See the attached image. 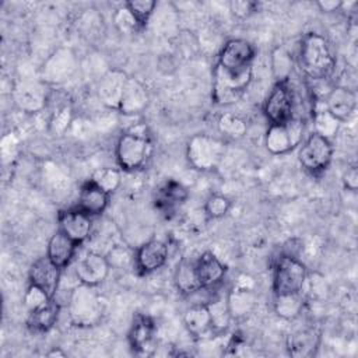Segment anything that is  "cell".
Masks as SVG:
<instances>
[{
	"mask_svg": "<svg viewBox=\"0 0 358 358\" xmlns=\"http://www.w3.org/2000/svg\"><path fill=\"white\" fill-rule=\"evenodd\" d=\"M71 119H73V110H71V108H70L69 105L62 106V108L53 115V117H52V120H50V130H52V133L56 134V136L63 134V133L67 130L69 124L71 123Z\"/></svg>",
	"mask_w": 358,
	"mask_h": 358,
	"instance_id": "40",
	"label": "cell"
},
{
	"mask_svg": "<svg viewBox=\"0 0 358 358\" xmlns=\"http://www.w3.org/2000/svg\"><path fill=\"white\" fill-rule=\"evenodd\" d=\"M183 323L189 334L196 338H203L214 330L207 303H197L190 306L183 315Z\"/></svg>",
	"mask_w": 358,
	"mask_h": 358,
	"instance_id": "26",
	"label": "cell"
},
{
	"mask_svg": "<svg viewBox=\"0 0 358 358\" xmlns=\"http://www.w3.org/2000/svg\"><path fill=\"white\" fill-rule=\"evenodd\" d=\"M253 77V69L232 74L215 64L214 83H213V99L218 105L235 103L246 91Z\"/></svg>",
	"mask_w": 358,
	"mask_h": 358,
	"instance_id": "6",
	"label": "cell"
},
{
	"mask_svg": "<svg viewBox=\"0 0 358 358\" xmlns=\"http://www.w3.org/2000/svg\"><path fill=\"white\" fill-rule=\"evenodd\" d=\"M343 183H344V187L351 190V192H355L357 187H358V171H357V166L352 165L350 166L345 173L343 175Z\"/></svg>",
	"mask_w": 358,
	"mask_h": 358,
	"instance_id": "42",
	"label": "cell"
},
{
	"mask_svg": "<svg viewBox=\"0 0 358 358\" xmlns=\"http://www.w3.org/2000/svg\"><path fill=\"white\" fill-rule=\"evenodd\" d=\"M173 281H175L178 291L182 294H186V295L201 289V287L197 281V277H196L193 262H187V260L180 262L175 270Z\"/></svg>",
	"mask_w": 358,
	"mask_h": 358,
	"instance_id": "30",
	"label": "cell"
},
{
	"mask_svg": "<svg viewBox=\"0 0 358 358\" xmlns=\"http://www.w3.org/2000/svg\"><path fill=\"white\" fill-rule=\"evenodd\" d=\"M59 231L73 239L76 243H83L91 234L92 220L88 214L78 210L77 207L62 210L57 215Z\"/></svg>",
	"mask_w": 358,
	"mask_h": 358,
	"instance_id": "15",
	"label": "cell"
},
{
	"mask_svg": "<svg viewBox=\"0 0 358 358\" xmlns=\"http://www.w3.org/2000/svg\"><path fill=\"white\" fill-rule=\"evenodd\" d=\"M91 180L98 185L101 189H103L106 193H113L119 189L120 183H122V173L119 169L112 168V166H103L96 169L92 176Z\"/></svg>",
	"mask_w": 358,
	"mask_h": 358,
	"instance_id": "34",
	"label": "cell"
},
{
	"mask_svg": "<svg viewBox=\"0 0 358 358\" xmlns=\"http://www.w3.org/2000/svg\"><path fill=\"white\" fill-rule=\"evenodd\" d=\"M298 63L303 74L313 81L326 80L336 70V56L327 39L317 32H308L301 39Z\"/></svg>",
	"mask_w": 358,
	"mask_h": 358,
	"instance_id": "1",
	"label": "cell"
},
{
	"mask_svg": "<svg viewBox=\"0 0 358 358\" xmlns=\"http://www.w3.org/2000/svg\"><path fill=\"white\" fill-rule=\"evenodd\" d=\"M109 193H106L90 179L81 186L76 207L90 217L99 215L106 210L109 204Z\"/></svg>",
	"mask_w": 358,
	"mask_h": 358,
	"instance_id": "21",
	"label": "cell"
},
{
	"mask_svg": "<svg viewBox=\"0 0 358 358\" xmlns=\"http://www.w3.org/2000/svg\"><path fill=\"white\" fill-rule=\"evenodd\" d=\"M152 152V141L145 126L138 124L124 131L115 148L116 162L123 171H136L145 165Z\"/></svg>",
	"mask_w": 358,
	"mask_h": 358,
	"instance_id": "2",
	"label": "cell"
},
{
	"mask_svg": "<svg viewBox=\"0 0 358 358\" xmlns=\"http://www.w3.org/2000/svg\"><path fill=\"white\" fill-rule=\"evenodd\" d=\"M77 67V59L71 49L60 48L55 50L43 63L42 81L45 84H60L71 77Z\"/></svg>",
	"mask_w": 358,
	"mask_h": 358,
	"instance_id": "12",
	"label": "cell"
},
{
	"mask_svg": "<svg viewBox=\"0 0 358 358\" xmlns=\"http://www.w3.org/2000/svg\"><path fill=\"white\" fill-rule=\"evenodd\" d=\"M48 355H49V357H53V355H62V357H64V352H62V351H59V350H57V351L53 350V351H50Z\"/></svg>",
	"mask_w": 358,
	"mask_h": 358,
	"instance_id": "44",
	"label": "cell"
},
{
	"mask_svg": "<svg viewBox=\"0 0 358 358\" xmlns=\"http://www.w3.org/2000/svg\"><path fill=\"white\" fill-rule=\"evenodd\" d=\"M52 299H55V298H50L41 287H38L35 284H29L24 294V305L27 306V309L29 312L45 306Z\"/></svg>",
	"mask_w": 358,
	"mask_h": 358,
	"instance_id": "39",
	"label": "cell"
},
{
	"mask_svg": "<svg viewBox=\"0 0 358 358\" xmlns=\"http://www.w3.org/2000/svg\"><path fill=\"white\" fill-rule=\"evenodd\" d=\"M232 319H242L252 313L257 303L256 282L249 274H241L227 295Z\"/></svg>",
	"mask_w": 358,
	"mask_h": 358,
	"instance_id": "11",
	"label": "cell"
},
{
	"mask_svg": "<svg viewBox=\"0 0 358 358\" xmlns=\"http://www.w3.org/2000/svg\"><path fill=\"white\" fill-rule=\"evenodd\" d=\"M189 197V190L187 187L173 179L165 180L158 189L155 190L154 194V204L158 210L164 213L173 211L179 206H182Z\"/></svg>",
	"mask_w": 358,
	"mask_h": 358,
	"instance_id": "22",
	"label": "cell"
},
{
	"mask_svg": "<svg viewBox=\"0 0 358 358\" xmlns=\"http://www.w3.org/2000/svg\"><path fill=\"white\" fill-rule=\"evenodd\" d=\"M303 138V122L292 117L284 124H270L264 134L266 150L273 155H282L292 151Z\"/></svg>",
	"mask_w": 358,
	"mask_h": 358,
	"instance_id": "7",
	"label": "cell"
},
{
	"mask_svg": "<svg viewBox=\"0 0 358 358\" xmlns=\"http://www.w3.org/2000/svg\"><path fill=\"white\" fill-rule=\"evenodd\" d=\"M193 263L201 289L218 285L227 274V266L213 252L201 253Z\"/></svg>",
	"mask_w": 358,
	"mask_h": 358,
	"instance_id": "19",
	"label": "cell"
},
{
	"mask_svg": "<svg viewBox=\"0 0 358 358\" xmlns=\"http://www.w3.org/2000/svg\"><path fill=\"white\" fill-rule=\"evenodd\" d=\"M124 4L130 10L133 17L137 20L141 28L147 25L150 17L152 15L157 7V1L154 0H131V1H126Z\"/></svg>",
	"mask_w": 358,
	"mask_h": 358,
	"instance_id": "37",
	"label": "cell"
},
{
	"mask_svg": "<svg viewBox=\"0 0 358 358\" xmlns=\"http://www.w3.org/2000/svg\"><path fill=\"white\" fill-rule=\"evenodd\" d=\"M320 344V334L316 329H303L298 330L288 338V352L295 358H308L313 357Z\"/></svg>",
	"mask_w": 358,
	"mask_h": 358,
	"instance_id": "27",
	"label": "cell"
},
{
	"mask_svg": "<svg viewBox=\"0 0 358 358\" xmlns=\"http://www.w3.org/2000/svg\"><path fill=\"white\" fill-rule=\"evenodd\" d=\"M305 306V298L302 291L291 292V294H278L274 295V312L278 317L285 320H292L298 317Z\"/></svg>",
	"mask_w": 358,
	"mask_h": 358,
	"instance_id": "28",
	"label": "cell"
},
{
	"mask_svg": "<svg viewBox=\"0 0 358 358\" xmlns=\"http://www.w3.org/2000/svg\"><path fill=\"white\" fill-rule=\"evenodd\" d=\"M326 109L340 122L347 120L355 110L357 95L347 87H334L324 99Z\"/></svg>",
	"mask_w": 358,
	"mask_h": 358,
	"instance_id": "24",
	"label": "cell"
},
{
	"mask_svg": "<svg viewBox=\"0 0 358 358\" xmlns=\"http://www.w3.org/2000/svg\"><path fill=\"white\" fill-rule=\"evenodd\" d=\"M316 6L323 13H333V11H338L344 6V1H340V0H322V1H317Z\"/></svg>",
	"mask_w": 358,
	"mask_h": 358,
	"instance_id": "43",
	"label": "cell"
},
{
	"mask_svg": "<svg viewBox=\"0 0 358 358\" xmlns=\"http://www.w3.org/2000/svg\"><path fill=\"white\" fill-rule=\"evenodd\" d=\"M127 78L129 76L119 69L108 70L99 78L96 84V96L103 106L115 110L119 109V103H120Z\"/></svg>",
	"mask_w": 358,
	"mask_h": 358,
	"instance_id": "14",
	"label": "cell"
},
{
	"mask_svg": "<svg viewBox=\"0 0 358 358\" xmlns=\"http://www.w3.org/2000/svg\"><path fill=\"white\" fill-rule=\"evenodd\" d=\"M105 302L96 287L77 285L69 296V317L74 326H96L103 316Z\"/></svg>",
	"mask_w": 358,
	"mask_h": 358,
	"instance_id": "3",
	"label": "cell"
},
{
	"mask_svg": "<svg viewBox=\"0 0 358 358\" xmlns=\"http://www.w3.org/2000/svg\"><path fill=\"white\" fill-rule=\"evenodd\" d=\"M259 8V3L250 0H232L229 3V11L238 18H248Z\"/></svg>",
	"mask_w": 358,
	"mask_h": 358,
	"instance_id": "41",
	"label": "cell"
},
{
	"mask_svg": "<svg viewBox=\"0 0 358 358\" xmlns=\"http://www.w3.org/2000/svg\"><path fill=\"white\" fill-rule=\"evenodd\" d=\"M211 319H213V327L214 330H224L229 324V320L232 319L229 309H228V302L227 296L225 298H218L215 301H211L207 303Z\"/></svg>",
	"mask_w": 358,
	"mask_h": 358,
	"instance_id": "35",
	"label": "cell"
},
{
	"mask_svg": "<svg viewBox=\"0 0 358 358\" xmlns=\"http://www.w3.org/2000/svg\"><path fill=\"white\" fill-rule=\"evenodd\" d=\"M148 99L150 96L147 88L137 78L129 77L117 110L127 116L137 115L145 109V106L148 105Z\"/></svg>",
	"mask_w": 358,
	"mask_h": 358,
	"instance_id": "23",
	"label": "cell"
},
{
	"mask_svg": "<svg viewBox=\"0 0 358 358\" xmlns=\"http://www.w3.org/2000/svg\"><path fill=\"white\" fill-rule=\"evenodd\" d=\"M225 154V143L208 134H194L186 145V158L192 168L207 172L215 169Z\"/></svg>",
	"mask_w": 358,
	"mask_h": 358,
	"instance_id": "4",
	"label": "cell"
},
{
	"mask_svg": "<svg viewBox=\"0 0 358 358\" xmlns=\"http://www.w3.org/2000/svg\"><path fill=\"white\" fill-rule=\"evenodd\" d=\"M78 243H76L73 239H70L67 235H64L62 231H56L49 242L46 249V256L62 270L70 264L73 260Z\"/></svg>",
	"mask_w": 358,
	"mask_h": 358,
	"instance_id": "25",
	"label": "cell"
},
{
	"mask_svg": "<svg viewBox=\"0 0 358 358\" xmlns=\"http://www.w3.org/2000/svg\"><path fill=\"white\" fill-rule=\"evenodd\" d=\"M270 64H271V71L275 78V83L288 81V78L291 77V73H292L294 63H292V57H291L289 52L285 48L277 46L271 52Z\"/></svg>",
	"mask_w": 358,
	"mask_h": 358,
	"instance_id": "32",
	"label": "cell"
},
{
	"mask_svg": "<svg viewBox=\"0 0 358 358\" xmlns=\"http://www.w3.org/2000/svg\"><path fill=\"white\" fill-rule=\"evenodd\" d=\"M113 22H115V27L117 28V31L122 34H126V35L134 34L138 29H141L137 20L133 17V14L126 7V4L116 8V11L113 14Z\"/></svg>",
	"mask_w": 358,
	"mask_h": 358,
	"instance_id": "38",
	"label": "cell"
},
{
	"mask_svg": "<svg viewBox=\"0 0 358 358\" xmlns=\"http://www.w3.org/2000/svg\"><path fill=\"white\" fill-rule=\"evenodd\" d=\"M217 126L220 133L229 138H241L246 134V130H248L246 122L241 116L231 112L222 113L218 117Z\"/></svg>",
	"mask_w": 358,
	"mask_h": 358,
	"instance_id": "33",
	"label": "cell"
},
{
	"mask_svg": "<svg viewBox=\"0 0 358 358\" xmlns=\"http://www.w3.org/2000/svg\"><path fill=\"white\" fill-rule=\"evenodd\" d=\"M59 312H60L59 303L55 299H52L45 306L29 312L28 326L35 331H42V333L48 331L56 324Z\"/></svg>",
	"mask_w": 358,
	"mask_h": 358,
	"instance_id": "29",
	"label": "cell"
},
{
	"mask_svg": "<svg viewBox=\"0 0 358 358\" xmlns=\"http://www.w3.org/2000/svg\"><path fill=\"white\" fill-rule=\"evenodd\" d=\"M298 158L303 169L313 175L320 173L326 171L331 162L333 144L330 140L313 131L302 141Z\"/></svg>",
	"mask_w": 358,
	"mask_h": 358,
	"instance_id": "8",
	"label": "cell"
},
{
	"mask_svg": "<svg viewBox=\"0 0 358 358\" xmlns=\"http://www.w3.org/2000/svg\"><path fill=\"white\" fill-rule=\"evenodd\" d=\"M46 85L39 81H21L14 88V101L17 106L28 113L39 112L46 105Z\"/></svg>",
	"mask_w": 358,
	"mask_h": 358,
	"instance_id": "18",
	"label": "cell"
},
{
	"mask_svg": "<svg viewBox=\"0 0 358 358\" xmlns=\"http://www.w3.org/2000/svg\"><path fill=\"white\" fill-rule=\"evenodd\" d=\"M232 201L224 194H211L204 203V213L211 220H220L228 214Z\"/></svg>",
	"mask_w": 358,
	"mask_h": 358,
	"instance_id": "36",
	"label": "cell"
},
{
	"mask_svg": "<svg viewBox=\"0 0 358 358\" xmlns=\"http://www.w3.org/2000/svg\"><path fill=\"white\" fill-rule=\"evenodd\" d=\"M62 275V268L57 267L48 256L36 259L28 271L29 284L41 287L50 298H55V294L59 287Z\"/></svg>",
	"mask_w": 358,
	"mask_h": 358,
	"instance_id": "16",
	"label": "cell"
},
{
	"mask_svg": "<svg viewBox=\"0 0 358 358\" xmlns=\"http://www.w3.org/2000/svg\"><path fill=\"white\" fill-rule=\"evenodd\" d=\"M306 267L298 257L281 255L275 260L273 268L274 295L302 291L306 282Z\"/></svg>",
	"mask_w": 358,
	"mask_h": 358,
	"instance_id": "5",
	"label": "cell"
},
{
	"mask_svg": "<svg viewBox=\"0 0 358 358\" xmlns=\"http://www.w3.org/2000/svg\"><path fill=\"white\" fill-rule=\"evenodd\" d=\"M287 83H275L263 103L270 124H284L294 117V95Z\"/></svg>",
	"mask_w": 358,
	"mask_h": 358,
	"instance_id": "10",
	"label": "cell"
},
{
	"mask_svg": "<svg viewBox=\"0 0 358 358\" xmlns=\"http://www.w3.org/2000/svg\"><path fill=\"white\" fill-rule=\"evenodd\" d=\"M109 260L98 252L87 253L78 260L74 268L78 282L91 287H98L101 282H103L109 274Z\"/></svg>",
	"mask_w": 358,
	"mask_h": 358,
	"instance_id": "13",
	"label": "cell"
},
{
	"mask_svg": "<svg viewBox=\"0 0 358 358\" xmlns=\"http://www.w3.org/2000/svg\"><path fill=\"white\" fill-rule=\"evenodd\" d=\"M157 326L147 315H136L129 330V344L136 352H147L152 348Z\"/></svg>",
	"mask_w": 358,
	"mask_h": 358,
	"instance_id": "20",
	"label": "cell"
},
{
	"mask_svg": "<svg viewBox=\"0 0 358 358\" xmlns=\"http://www.w3.org/2000/svg\"><path fill=\"white\" fill-rule=\"evenodd\" d=\"M168 260V246L159 239L144 242L134 255V263L140 273L150 274L165 266Z\"/></svg>",
	"mask_w": 358,
	"mask_h": 358,
	"instance_id": "17",
	"label": "cell"
},
{
	"mask_svg": "<svg viewBox=\"0 0 358 358\" xmlns=\"http://www.w3.org/2000/svg\"><path fill=\"white\" fill-rule=\"evenodd\" d=\"M255 55L256 50L249 41L241 38L229 39L225 42L218 55L217 66H220L228 73L239 74L242 71L252 69Z\"/></svg>",
	"mask_w": 358,
	"mask_h": 358,
	"instance_id": "9",
	"label": "cell"
},
{
	"mask_svg": "<svg viewBox=\"0 0 358 358\" xmlns=\"http://www.w3.org/2000/svg\"><path fill=\"white\" fill-rule=\"evenodd\" d=\"M312 117H313L315 133L331 141V138L338 133L341 122L336 116H333L326 109V106H323L320 109H313Z\"/></svg>",
	"mask_w": 358,
	"mask_h": 358,
	"instance_id": "31",
	"label": "cell"
}]
</instances>
